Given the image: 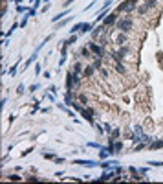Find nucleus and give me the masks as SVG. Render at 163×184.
<instances>
[{"instance_id": "obj_1", "label": "nucleus", "mask_w": 163, "mask_h": 184, "mask_svg": "<svg viewBox=\"0 0 163 184\" xmlns=\"http://www.w3.org/2000/svg\"><path fill=\"white\" fill-rule=\"evenodd\" d=\"M119 30L123 31V33H128L130 30H132V26H134V22L130 20V18H123V20H119Z\"/></svg>"}, {"instance_id": "obj_2", "label": "nucleus", "mask_w": 163, "mask_h": 184, "mask_svg": "<svg viewBox=\"0 0 163 184\" xmlns=\"http://www.w3.org/2000/svg\"><path fill=\"white\" fill-rule=\"evenodd\" d=\"M90 50L94 52V54H103V48H101V46H97L96 42H90Z\"/></svg>"}, {"instance_id": "obj_3", "label": "nucleus", "mask_w": 163, "mask_h": 184, "mask_svg": "<svg viewBox=\"0 0 163 184\" xmlns=\"http://www.w3.org/2000/svg\"><path fill=\"white\" fill-rule=\"evenodd\" d=\"M94 68H96V66H86V70H84V74H83V76H84L86 79H88V77H92V76H94Z\"/></svg>"}, {"instance_id": "obj_4", "label": "nucleus", "mask_w": 163, "mask_h": 184, "mask_svg": "<svg viewBox=\"0 0 163 184\" xmlns=\"http://www.w3.org/2000/svg\"><path fill=\"white\" fill-rule=\"evenodd\" d=\"M115 42H118V44H125V42H128V37L127 35H119L118 39H115Z\"/></svg>"}, {"instance_id": "obj_5", "label": "nucleus", "mask_w": 163, "mask_h": 184, "mask_svg": "<svg viewBox=\"0 0 163 184\" xmlns=\"http://www.w3.org/2000/svg\"><path fill=\"white\" fill-rule=\"evenodd\" d=\"M101 64H103V61H101V57H96V63H94V66H96V68H99Z\"/></svg>"}, {"instance_id": "obj_6", "label": "nucleus", "mask_w": 163, "mask_h": 184, "mask_svg": "<svg viewBox=\"0 0 163 184\" xmlns=\"http://www.w3.org/2000/svg\"><path fill=\"white\" fill-rule=\"evenodd\" d=\"M112 22H115V15H114V17H108V18L105 20V24H112Z\"/></svg>"}, {"instance_id": "obj_7", "label": "nucleus", "mask_w": 163, "mask_h": 184, "mask_svg": "<svg viewBox=\"0 0 163 184\" xmlns=\"http://www.w3.org/2000/svg\"><path fill=\"white\" fill-rule=\"evenodd\" d=\"M79 100H81V101H83V103H88V98H86V96H84V94H81V96H79Z\"/></svg>"}]
</instances>
